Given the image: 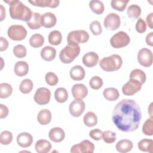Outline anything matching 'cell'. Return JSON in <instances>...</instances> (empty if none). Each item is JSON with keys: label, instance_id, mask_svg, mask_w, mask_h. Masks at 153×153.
Masks as SVG:
<instances>
[{"label": "cell", "instance_id": "obj_23", "mask_svg": "<svg viewBox=\"0 0 153 153\" xmlns=\"http://www.w3.org/2000/svg\"><path fill=\"white\" fill-rule=\"evenodd\" d=\"M51 113L47 109L41 110L38 112L37 115V120L38 123L42 126H45L49 124L51 122Z\"/></svg>", "mask_w": 153, "mask_h": 153}, {"label": "cell", "instance_id": "obj_12", "mask_svg": "<svg viewBox=\"0 0 153 153\" xmlns=\"http://www.w3.org/2000/svg\"><path fill=\"white\" fill-rule=\"evenodd\" d=\"M121 24L120 16L115 13H111L108 14L104 19L103 25L108 30H115L117 29Z\"/></svg>", "mask_w": 153, "mask_h": 153}, {"label": "cell", "instance_id": "obj_20", "mask_svg": "<svg viewBox=\"0 0 153 153\" xmlns=\"http://www.w3.org/2000/svg\"><path fill=\"white\" fill-rule=\"evenodd\" d=\"M29 3L36 7L56 8L59 6L60 1L59 0H33L28 1Z\"/></svg>", "mask_w": 153, "mask_h": 153}, {"label": "cell", "instance_id": "obj_2", "mask_svg": "<svg viewBox=\"0 0 153 153\" xmlns=\"http://www.w3.org/2000/svg\"><path fill=\"white\" fill-rule=\"evenodd\" d=\"M4 1L10 5L9 12L12 19L27 22L32 18L33 13L31 10L21 1L17 0Z\"/></svg>", "mask_w": 153, "mask_h": 153}, {"label": "cell", "instance_id": "obj_39", "mask_svg": "<svg viewBox=\"0 0 153 153\" xmlns=\"http://www.w3.org/2000/svg\"><path fill=\"white\" fill-rule=\"evenodd\" d=\"M142 132L146 136H152L153 134V119L149 118L147 119L142 126Z\"/></svg>", "mask_w": 153, "mask_h": 153}, {"label": "cell", "instance_id": "obj_17", "mask_svg": "<svg viewBox=\"0 0 153 153\" xmlns=\"http://www.w3.org/2000/svg\"><path fill=\"white\" fill-rule=\"evenodd\" d=\"M48 136L50 139L56 143L62 142L65 137V133L64 130L59 127L51 128L49 133Z\"/></svg>", "mask_w": 153, "mask_h": 153}, {"label": "cell", "instance_id": "obj_41", "mask_svg": "<svg viewBox=\"0 0 153 153\" xmlns=\"http://www.w3.org/2000/svg\"><path fill=\"white\" fill-rule=\"evenodd\" d=\"M13 54L17 58H23L26 56L27 51L26 47L21 44L16 45L13 49Z\"/></svg>", "mask_w": 153, "mask_h": 153}, {"label": "cell", "instance_id": "obj_53", "mask_svg": "<svg viewBox=\"0 0 153 153\" xmlns=\"http://www.w3.org/2000/svg\"><path fill=\"white\" fill-rule=\"evenodd\" d=\"M152 103H151L149 105V106L148 108V112L149 114V115L151 118H152Z\"/></svg>", "mask_w": 153, "mask_h": 153}, {"label": "cell", "instance_id": "obj_50", "mask_svg": "<svg viewBox=\"0 0 153 153\" xmlns=\"http://www.w3.org/2000/svg\"><path fill=\"white\" fill-rule=\"evenodd\" d=\"M146 43L147 45L152 47L153 46V32H151L149 33L146 36Z\"/></svg>", "mask_w": 153, "mask_h": 153}, {"label": "cell", "instance_id": "obj_1", "mask_svg": "<svg viewBox=\"0 0 153 153\" xmlns=\"http://www.w3.org/2000/svg\"><path fill=\"white\" fill-rule=\"evenodd\" d=\"M142 118L139 105L131 99H123L114 107L112 120L117 128L123 132H132L137 129Z\"/></svg>", "mask_w": 153, "mask_h": 153}, {"label": "cell", "instance_id": "obj_51", "mask_svg": "<svg viewBox=\"0 0 153 153\" xmlns=\"http://www.w3.org/2000/svg\"><path fill=\"white\" fill-rule=\"evenodd\" d=\"M152 19H153V13H151L150 14H149L147 16L146 19L147 25L150 29H152V27H152V25H153Z\"/></svg>", "mask_w": 153, "mask_h": 153}, {"label": "cell", "instance_id": "obj_18", "mask_svg": "<svg viewBox=\"0 0 153 153\" xmlns=\"http://www.w3.org/2000/svg\"><path fill=\"white\" fill-rule=\"evenodd\" d=\"M17 142L19 146L22 148H27L30 146L33 142L32 136L27 132H23L18 134L17 137Z\"/></svg>", "mask_w": 153, "mask_h": 153}, {"label": "cell", "instance_id": "obj_48", "mask_svg": "<svg viewBox=\"0 0 153 153\" xmlns=\"http://www.w3.org/2000/svg\"><path fill=\"white\" fill-rule=\"evenodd\" d=\"M8 108L3 104H0V118L3 119L8 115Z\"/></svg>", "mask_w": 153, "mask_h": 153}, {"label": "cell", "instance_id": "obj_31", "mask_svg": "<svg viewBox=\"0 0 153 153\" xmlns=\"http://www.w3.org/2000/svg\"><path fill=\"white\" fill-rule=\"evenodd\" d=\"M83 121L86 126L91 127L96 126L97 124V117L94 112L90 111L84 115Z\"/></svg>", "mask_w": 153, "mask_h": 153}, {"label": "cell", "instance_id": "obj_34", "mask_svg": "<svg viewBox=\"0 0 153 153\" xmlns=\"http://www.w3.org/2000/svg\"><path fill=\"white\" fill-rule=\"evenodd\" d=\"M89 7L91 11L96 14H102L104 11V5L102 1L99 0L90 1Z\"/></svg>", "mask_w": 153, "mask_h": 153}, {"label": "cell", "instance_id": "obj_33", "mask_svg": "<svg viewBox=\"0 0 153 153\" xmlns=\"http://www.w3.org/2000/svg\"><path fill=\"white\" fill-rule=\"evenodd\" d=\"M44 43V38L43 36L39 33H35L32 35L29 39L30 45L33 48H39L43 45Z\"/></svg>", "mask_w": 153, "mask_h": 153}, {"label": "cell", "instance_id": "obj_14", "mask_svg": "<svg viewBox=\"0 0 153 153\" xmlns=\"http://www.w3.org/2000/svg\"><path fill=\"white\" fill-rule=\"evenodd\" d=\"M71 92L75 99H83L87 96L88 89L83 84H76L72 86Z\"/></svg>", "mask_w": 153, "mask_h": 153}, {"label": "cell", "instance_id": "obj_43", "mask_svg": "<svg viewBox=\"0 0 153 153\" xmlns=\"http://www.w3.org/2000/svg\"><path fill=\"white\" fill-rule=\"evenodd\" d=\"M102 139L106 143H112L116 140V133L110 130L105 131L102 133Z\"/></svg>", "mask_w": 153, "mask_h": 153}, {"label": "cell", "instance_id": "obj_3", "mask_svg": "<svg viewBox=\"0 0 153 153\" xmlns=\"http://www.w3.org/2000/svg\"><path fill=\"white\" fill-rule=\"evenodd\" d=\"M123 65V60L118 54H112L110 56L103 58L99 62L101 69L106 72H113L120 69Z\"/></svg>", "mask_w": 153, "mask_h": 153}, {"label": "cell", "instance_id": "obj_9", "mask_svg": "<svg viewBox=\"0 0 153 153\" xmlns=\"http://www.w3.org/2000/svg\"><path fill=\"white\" fill-rule=\"evenodd\" d=\"M152 53L146 48L140 49L137 53V60L140 65L145 68L150 67L152 64Z\"/></svg>", "mask_w": 153, "mask_h": 153}, {"label": "cell", "instance_id": "obj_7", "mask_svg": "<svg viewBox=\"0 0 153 153\" xmlns=\"http://www.w3.org/2000/svg\"><path fill=\"white\" fill-rule=\"evenodd\" d=\"M8 36L14 41H22L27 36L26 28L20 25H13L9 27L7 30Z\"/></svg>", "mask_w": 153, "mask_h": 153}, {"label": "cell", "instance_id": "obj_44", "mask_svg": "<svg viewBox=\"0 0 153 153\" xmlns=\"http://www.w3.org/2000/svg\"><path fill=\"white\" fill-rule=\"evenodd\" d=\"M45 80L46 83L50 86H54L58 83V77L54 73L48 72L45 74Z\"/></svg>", "mask_w": 153, "mask_h": 153}, {"label": "cell", "instance_id": "obj_45", "mask_svg": "<svg viewBox=\"0 0 153 153\" xmlns=\"http://www.w3.org/2000/svg\"><path fill=\"white\" fill-rule=\"evenodd\" d=\"M90 30L94 35H99L102 32V28L100 22L97 20L93 21L90 24Z\"/></svg>", "mask_w": 153, "mask_h": 153}, {"label": "cell", "instance_id": "obj_42", "mask_svg": "<svg viewBox=\"0 0 153 153\" xmlns=\"http://www.w3.org/2000/svg\"><path fill=\"white\" fill-rule=\"evenodd\" d=\"M103 84L102 79L98 76H93L89 81L90 87L93 90H99L102 87Z\"/></svg>", "mask_w": 153, "mask_h": 153}, {"label": "cell", "instance_id": "obj_6", "mask_svg": "<svg viewBox=\"0 0 153 153\" xmlns=\"http://www.w3.org/2000/svg\"><path fill=\"white\" fill-rule=\"evenodd\" d=\"M130 41V36L123 31H119L115 33L110 39L111 46L115 48H120L126 47Z\"/></svg>", "mask_w": 153, "mask_h": 153}, {"label": "cell", "instance_id": "obj_22", "mask_svg": "<svg viewBox=\"0 0 153 153\" xmlns=\"http://www.w3.org/2000/svg\"><path fill=\"white\" fill-rule=\"evenodd\" d=\"M133 147V142L128 139H122L117 142L115 148L118 152L126 153L130 151Z\"/></svg>", "mask_w": 153, "mask_h": 153}, {"label": "cell", "instance_id": "obj_24", "mask_svg": "<svg viewBox=\"0 0 153 153\" xmlns=\"http://www.w3.org/2000/svg\"><path fill=\"white\" fill-rule=\"evenodd\" d=\"M14 73L19 76H23L29 72V65L25 61H19L16 63L14 68Z\"/></svg>", "mask_w": 153, "mask_h": 153}, {"label": "cell", "instance_id": "obj_5", "mask_svg": "<svg viewBox=\"0 0 153 153\" xmlns=\"http://www.w3.org/2000/svg\"><path fill=\"white\" fill-rule=\"evenodd\" d=\"M89 37V34L84 30H73L70 32L67 36L68 44L71 46H76L79 44L87 42Z\"/></svg>", "mask_w": 153, "mask_h": 153}, {"label": "cell", "instance_id": "obj_10", "mask_svg": "<svg viewBox=\"0 0 153 153\" xmlns=\"http://www.w3.org/2000/svg\"><path fill=\"white\" fill-rule=\"evenodd\" d=\"M94 151V145L88 140H84L78 144L73 145L71 149V153H93Z\"/></svg>", "mask_w": 153, "mask_h": 153}, {"label": "cell", "instance_id": "obj_16", "mask_svg": "<svg viewBox=\"0 0 153 153\" xmlns=\"http://www.w3.org/2000/svg\"><path fill=\"white\" fill-rule=\"evenodd\" d=\"M57 23L56 16L50 12H47L41 16V26L45 28H51L54 27Z\"/></svg>", "mask_w": 153, "mask_h": 153}, {"label": "cell", "instance_id": "obj_13", "mask_svg": "<svg viewBox=\"0 0 153 153\" xmlns=\"http://www.w3.org/2000/svg\"><path fill=\"white\" fill-rule=\"evenodd\" d=\"M85 105L82 99H75L69 104V111L71 115L74 117H79L84 112Z\"/></svg>", "mask_w": 153, "mask_h": 153}, {"label": "cell", "instance_id": "obj_32", "mask_svg": "<svg viewBox=\"0 0 153 153\" xmlns=\"http://www.w3.org/2000/svg\"><path fill=\"white\" fill-rule=\"evenodd\" d=\"M48 42L51 45H59L62 40V33L57 30H54L51 32L48 35Z\"/></svg>", "mask_w": 153, "mask_h": 153}, {"label": "cell", "instance_id": "obj_47", "mask_svg": "<svg viewBox=\"0 0 153 153\" xmlns=\"http://www.w3.org/2000/svg\"><path fill=\"white\" fill-rule=\"evenodd\" d=\"M102 131L99 128L93 129L89 132V136L94 140H100L102 139Z\"/></svg>", "mask_w": 153, "mask_h": 153}, {"label": "cell", "instance_id": "obj_19", "mask_svg": "<svg viewBox=\"0 0 153 153\" xmlns=\"http://www.w3.org/2000/svg\"><path fill=\"white\" fill-rule=\"evenodd\" d=\"M71 78L74 81H81L83 79L85 75L84 69L80 65L73 66L69 72Z\"/></svg>", "mask_w": 153, "mask_h": 153}, {"label": "cell", "instance_id": "obj_35", "mask_svg": "<svg viewBox=\"0 0 153 153\" xmlns=\"http://www.w3.org/2000/svg\"><path fill=\"white\" fill-rule=\"evenodd\" d=\"M127 13L128 17L132 19H137L140 16L141 8L138 5L132 4L127 8Z\"/></svg>", "mask_w": 153, "mask_h": 153}, {"label": "cell", "instance_id": "obj_38", "mask_svg": "<svg viewBox=\"0 0 153 153\" xmlns=\"http://www.w3.org/2000/svg\"><path fill=\"white\" fill-rule=\"evenodd\" d=\"M129 2L128 0H112L111 2V7L118 11H123Z\"/></svg>", "mask_w": 153, "mask_h": 153}, {"label": "cell", "instance_id": "obj_49", "mask_svg": "<svg viewBox=\"0 0 153 153\" xmlns=\"http://www.w3.org/2000/svg\"><path fill=\"white\" fill-rule=\"evenodd\" d=\"M8 41L4 37H0V51H3L7 49L8 47Z\"/></svg>", "mask_w": 153, "mask_h": 153}, {"label": "cell", "instance_id": "obj_52", "mask_svg": "<svg viewBox=\"0 0 153 153\" xmlns=\"http://www.w3.org/2000/svg\"><path fill=\"white\" fill-rule=\"evenodd\" d=\"M0 21L2 22L5 18V9L2 4H0Z\"/></svg>", "mask_w": 153, "mask_h": 153}, {"label": "cell", "instance_id": "obj_29", "mask_svg": "<svg viewBox=\"0 0 153 153\" xmlns=\"http://www.w3.org/2000/svg\"><path fill=\"white\" fill-rule=\"evenodd\" d=\"M130 79H133L139 81L142 84H144L146 81V76L145 73L141 69H135L131 71L130 74Z\"/></svg>", "mask_w": 153, "mask_h": 153}, {"label": "cell", "instance_id": "obj_26", "mask_svg": "<svg viewBox=\"0 0 153 153\" xmlns=\"http://www.w3.org/2000/svg\"><path fill=\"white\" fill-rule=\"evenodd\" d=\"M41 16L39 13H33L30 20L26 22L27 26L32 30L39 29L42 26L41 23Z\"/></svg>", "mask_w": 153, "mask_h": 153}, {"label": "cell", "instance_id": "obj_37", "mask_svg": "<svg viewBox=\"0 0 153 153\" xmlns=\"http://www.w3.org/2000/svg\"><path fill=\"white\" fill-rule=\"evenodd\" d=\"M33 87V82L30 79H25L21 82L19 86V90L21 93L27 94L32 91Z\"/></svg>", "mask_w": 153, "mask_h": 153}, {"label": "cell", "instance_id": "obj_40", "mask_svg": "<svg viewBox=\"0 0 153 153\" xmlns=\"http://www.w3.org/2000/svg\"><path fill=\"white\" fill-rule=\"evenodd\" d=\"M13 140V134L11 131L5 130L1 132L0 136V142L3 145H7L11 143Z\"/></svg>", "mask_w": 153, "mask_h": 153}, {"label": "cell", "instance_id": "obj_8", "mask_svg": "<svg viewBox=\"0 0 153 153\" xmlns=\"http://www.w3.org/2000/svg\"><path fill=\"white\" fill-rule=\"evenodd\" d=\"M51 98V91L45 87L38 88L33 96L35 102L39 105H44L49 103Z\"/></svg>", "mask_w": 153, "mask_h": 153}, {"label": "cell", "instance_id": "obj_46", "mask_svg": "<svg viewBox=\"0 0 153 153\" xmlns=\"http://www.w3.org/2000/svg\"><path fill=\"white\" fill-rule=\"evenodd\" d=\"M135 28L138 33H144L146 30V25L145 22L142 18H139L136 23Z\"/></svg>", "mask_w": 153, "mask_h": 153}, {"label": "cell", "instance_id": "obj_27", "mask_svg": "<svg viewBox=\"0 0 153 153\" xmlns=\"http://www.w3.org/2000/svg\"><path fill=\"white\" fill-rule=\"evenodd\" d=\"M103 95L107 100L113 102L118 99L120 93L117 88L114 87H109L105 88L103 90Z\"/></svg>", "mask_w": 153, "mask_h": 153}, {"label": "cell", "instance_id": "obj_21", "mask_svg": "<svg viewBox=\"0 0 153 153\" xmlns=\"http://www.w3.org/2000/svg\"><path fill=\"white\" fill-rule=\"evenodd\" d=\"M40 54L42 59L45 61L50 62L56 57V50L53 47L45 46L42 48Z\"/></svg>", "mask_w": 153, "mask_h": 153}, {"label": "cell", "instance_id": "obj_28", "mask_svg": "<svg viewBox=\"0 0 153 153\" xmlns=\"http://www.w3.org/2000/svg\"><path fill=\"white\" fill-rule=\"evenodd\" d=\"M138 148L143 152H152L153 140L150 139H143L138 143Z\"/></svg>", "mask_w": 153, "mask_h": 153}, {"label": "cell", "instance_id": "obj_30", "mask_svg": "<svg viewBox=\"0 0 153 153\" xmlns=\"http://www.w3.org/2000/svg\"><path fill=\"white\" fill-rule=\"evenodd\" d=\"M54 98L59 103H65L68 99V93L65 88H57L54 91Z\"/></svg>", "mask_w": 153, "mask_h": 153}, {"label": "cell", "instance_id": "obj_15", "mask_svg": "<svg viewBox=\"0 0 153 153\" xmlns=\"http://www.w3.org/2000/svg\"><path fill=\"white\" fill-rule=\"evenodd\" d=\"M99 56L95 52L91 51L85 54L82 59L83 64L87 68H93L99 62Z\"/></svg>", "mask_w": 153, "mask_h": 153}, {"label": "cell", "instance_id": "obj_11", "mask_svg": "<svg viewBox=\"0 0 153 153\" xmlns=\"http://www.w3.org/2000/svg\"><path fill=\"white\" fill-rule=\"evenodd\" d=\"M142 84L139 81L130 79L122 87V92L126 96H133L136 93L139 92L141 88Z\"/></svg>", "mask_w": 153, "mask_h": 153}, {"label": "cell", "instance_id": "obj_25", "mask_svg": "<svg viewBox=\"0 0 153 153\" xmlns=\"http://www.w3.org/2000/svg\"><path fill=\"white\" fill-rule=\"evenodd\" d=\"M35 148L38 153H47L50 151L51 145L47 140L40 139L35 143Z\"/></svg>", "mask_w": 153, "mask_h": 153}, {"label": "cell", "instance_id": "obj_4", "mask_svg": "<svg viewBox=\"0 0 153 153\" xmlns=\"http://www.w3.org/2000/svg\"><path fill=\"white\" fill-rule=\"evenodd\" d=\"M80 47L79 45L65 46L60 52L59 59L60 61L65 64L71 63L79 54Z\"/></svg>", "mask_w": 153, "mask_h": 153}, {"label": "cell", "instance_id": "obj_36", "mask_svg": "<svg viewBox=\"0 0 153 153\" xmlns=\"http://www.w3.org/2000/svg\"><path fill=\"white\" fill-rule=\"evenodd\" d=\"M13 92L11 85L8 83L3 82L0 84V97L5 99L11 96Z\"/></svg>", "mask_w": 153, "mask_h": 153}]
</instances>
